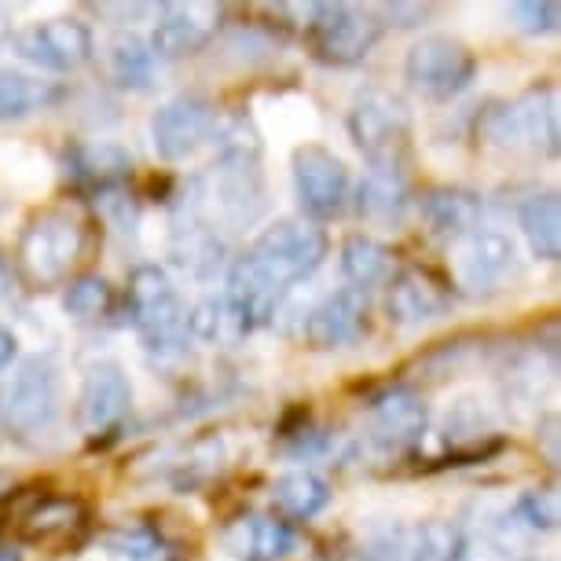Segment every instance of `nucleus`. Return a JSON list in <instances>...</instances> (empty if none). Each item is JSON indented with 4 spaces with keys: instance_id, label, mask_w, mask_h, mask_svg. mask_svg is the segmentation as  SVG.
<instances>
[{
    "instance_id": "1",
    "label": "nucleus",
    "mask_w": 561,
    "mask_h": 561,
    "mask_svg": "<svg viewBox=\"0 0 561 561\" xmlns=\"http://www.w3.org/2000/svg\"><path fill=\"white\" fill-rule=\"evenodd\" d=\"M331 253V239L305 217H283L261 231L236 261L228 264L225 298L247 316L250 331L272 323L287 294L305 283Z\"/></svg>"
},
{
    "instance_id": "2",
    "label": "nucleus",
    "mask_w": 561,
    "mask_h": 561,
    "mask_svg": "<svg viewBox=\"0 0 561 561\" xmlns=\"http://www.w3.org/2000/svg\"><path fill=\"white\" fill-rule=\"evenodd\" d=\"M217 158L203 176L187 184V203L220 236L253 228L268 214V184H264L261 136L247 122H231L217 129Z\"/></svg>"
},
{
    "instance_id": "3",
    "label": "nucleus",
    "mask_w": 561,
    "mask_h": 561,
    "mask_svg": "<svg viewBox=\"0 0 561 561\" xmlns=\"http://www.w3.org/2000/svg\"><path fill=\"white\" fill-rule=\"evenodd\" d=\"M84 253V220L70 206L37 209L19 231L15 275L30 290H51L70 279V268Z\"/></svg>"
},
{
    "instance_id": "4",
    "label": "nucleus",
    "mask_w": 561,
    "mask_h": 561,
    "mask_svg": "<svg viewBox=\"0 0 561 561\" xmlns=\"http://www.w3.org/2000/svg\"><path fill=\"white\" fill-rule=\"evenodd\" d=\"M62 419V367L51 353H37L0 386V433L19 444H41Z\"/></svg>"
},
{
    "instance_id": "5",
    "label": "nucleus",
    "mask_w": 561,
    "mask_h": 561,
    "mask_svg": "<svg viewBox=\"0 0 561 561\" xmlns=\"http://www.w3.org/2000/svg\"><path fill=\"white\" fill-rule=\"evenodd\" d=\"M125 316L144 348L158 359H176L187 345V309L173 279L158 264H136L125 287Z\"/></svg>"
},
{
    "instance_id": "6",
    "label": "nucleus",
    "mask_w": 561,
    "mask_h": 561,
    "mask_svg": "<svg viewBox=\"0 0 561 561\" xmlns=\"http://www.w3.org/2000/svg\"><path fill=\"white\" fill-rule=\"evenodd\" d=\"M481 140L511 154H558V92L554 84H533L511 103H492L478 122Z\"/></svg>"
},
{
    "instance_id": "7",
    "label": "nucleus",
    "mask_w": 561,
    "mask_h": 561,
    "mask_svg": "<svg viewBox=\"0 0 561 561\" xmlns=\"http://www.w3.org/2000/svg\"><path fill=\"white\" fill-rule=\"evenodd\" d=\"M348 140L370 169H404L411 154V111L389 89L364 84L348 107Z\"/></svg>"
},
{
    "instance_id": "8",
    "label": "nucleus",
    "mask_w": 561,
    "mask_h": 561,
    "mask_svg": "<svg viewBox=\"0 0 561 561\" xmlns=\"http://www.w3.org/2000/svg\"><path fill=\"white\" fill-rule=\"evenodd\" d=\"M305 48L323 67H359L382 41V23L370 8L356 4H309L305 8Z\"/></svg>"
},
{
    "instance_id": "9",
    "label": "nucleus",
    "mask_w": 561,
    "mask_h": 561,
    "mask_svg": "<svg viewBox=\"0 0 561 561\" xmlns=\"http://www.w3.org/2000/svg\"><path fill=\"white\" fill-rule=\"evenodd\" d=\"M522 279V257L511 236L492 228H478L466 239L451 242V283L462 298L489 301L511 290Z\"/></svg>"
},
{
    "instance_id": "10",
    "label": "nucleus",
    "mask_w": 561,
    "mask_h": 561,
    "mask_svg": "<svg viewBox=\"0 0 561 561\" xmlns=\"http://www.w3.org/2000/svg\"><path fill=\"white\" fill-rule=\"evenodd\" d=\"M478 78V56L455 37L430 34L415 41L404 56V81L415 96L430 103H451Z\"/></svg>"
},
{
    "instance_id": "11",
    "label": "nucleus",
    "mask_w": 561,
    "mask_h": 561,
    "mask_svg": "<svg viewBox=\"0 0 561 561\" xmlns=\"http://www.w3.org/2000/svg\"><path fill=\"white\" fill-rule=\"evenodd\" d=\"M294 195L305 220L312 225H327L345 214L348 195H353V180H348L345 162L323 144H301L294 151Z\"/></svg>"
},
{
    "instance_id": "12",
    "label": "nucleus",
    "mask_w": 561,
    "mask_h": 561,
    "mask_svg": "<svg viewBox=\"0 0 561 561\" xmlns=\"http://www.w3.org/2000/svg\"><path fill=\"white\" fill-rule=\"evenodd\" d=\"M220 129L217 103L203 92H180L154 111L151 118V144L162 162H184L198 147L209 144Z\"/></svg>"
},
{
    "instance_id": "13",
    "label": "nucleus",
    "mask_w": 561,
    "mask_h": 561,
    "mask_svg": "<svg viewBox=\"0 0 561 561\" xmlns=\"http://www.w3.org/2000/svg\"><path fill=\"white\" fill-rule=\"evenodd\" d=\"M12 48L19 59L37 70L73 73L89 67L92 56H96V37L81 19H45V23L12 34Z\"/></svg>"
},
{
    "instance_id": "14",
    "label": "nucleus",
    "mask_w": 561,
    "mask_h": 561,
    "mask_svg": "<svg viewBox=\"0 0 561 561\" xmlns=\"http://www.w3.org/2000/svg\"><path fill=\"white\" fill-rule=\"evenodd\" d=\"M225 23V8L206 4V0H176V4L158 8V23L147 37L154 59L176 62V59H192L198 51H206L220 34Z\"/></svg>"
},
{
    "instance_id": "15",
    "label": "nucleus",
    "mask_w": 561,
    "mask_h": 561,
    "mask_svg": "<svg viewBox=\"0 0 561 561\" xmlns=\"http://www.w3.org/2000/svg\"><path fill=\"white\" fill-rule=\"evenodd\" d=\"M430 430V404L415 389L389 386L367 400V437L378 451L408 455Z\"/></svg>"
},
{
    "instance_id": "16",
    "label": "nucleus",
    "mask_w": 561,
    "mask_h": 561,
    "mask_svg": "<svg viewBox=\"0 0 561 561\" xmlns=\"http://www.w3.org/2000/svg\"><path fill=\"white\" fill-rule=\"evenodd\" d=\"M133 411V382L129 370L118 359H96L84 367L78 393V426L89 440L114 433Z\"/></svg>"
},
{
    "instance_id": "17",
    "label": "nucleus",
    "mask_w": 561,
    "mask_h": 561,
    "mask_svg": "<svg viewBox=\"0 0 561 561\" xmlns=\"http://www.w3.org/2000/svg\"><path fill=\"white\" fill-rule=\"evenodd\" d=\"M169 264L180 275H187L192 283H214L228 268V239L217 228H209L184 195H180V203L173 209Z\"/></svg>"
},
{
    "instance_id": "18",
    "label": "nucleus",
    "mask_w": 561,
    "mask_h": 561,
    "mask_svg": "<svg viewBox=\"0 0 561 561\" xmlns=\"http://www.w3.org/2000/svg\"><path fill=\"white\" fill-rule=\"evenodd\" d=\"M62 176L73 192L89 198H107L125 192L133 176V154L118 144L92 140V144H70L62 151Z\"/></svg>"
},
{
    "instance_id": "19",
    "label": "nucleus",
    "mask_w": 561,
    "mask_h": 561,
    "mask_svg": "<svg viewBox=\"0 0 561 561\" xmlns=\"http://www.w3.org/2000/svg\"><path fill=\"white\" fill-rule=\"evenodd\" d=\"M298 547L294 525L275 514H242L220 528V550L231 561H283Z\"/></svg>"
},
{
    "instance_id": "20",
    "label": "nucleus",
    "mask_w": 561,
    "mask_h": 561,
    "mask_svg": "<svg viewBox=\"0 0 561 561\" xmlns=\"http://www.w3.org/2000/svg\"><path fill=\"white\" fill-rule=\"evenodd\" d=\"M451 312V290L426 268H400L389 275L386 316L397 327H422Z\"/></svg>"
},
{
    "instance_id": "21",
    "label": "nucleus",
    "mask_w": 561,
    "mask_h": 561,
    "mask_svg": "<svg viewBox=\"0 0 561 561\" xmlns=\"http://www.w3.org/2000/svg\"><path fill=\"white\" fill-rule=\"evenodd\" d=\"M367 331V294L342 287L316 305L305 320V342L312 348H345Z\"/></svg>"
},
{
    "instance_id": "22",
    "label": "nucleus",
    "mask_w": 561,
    "mask_h": 561,
    "mask_svg": "<svg viewBox=\"0 0 561 561\" xmlns=\"http://www.w3.org/2000/svg\"><path fill=\"white\" fill-rule=\"evenodd\" d=\"M419 217L430 236H437L444 242H459L470 236V231L481 228L484 203L470 187L440 184V187H430V192L419 198Z\"/></svg>"
},
{
    "instance_id": "23",
    "label": "nucleus",
    "mask_w": 561,
    "mask_h": 561,
    "mask_svg": "<svg viewBox=\"0 0 561 561\" xmlns=\"http://www.w3.org/2000/svg\"><path fill=\"white\" fill-rule=\"evenodd\" d=\"M228 448L225 437L209 433V437H195L192 444H180L162 455V466H154V478L165 481L173 492H195L198 484L214 481L225 470Z\"/></svg>"
},
{
    "instance_id": "24",
    "label": "nucleus",
    "mask_w": 561,
    "mask_h": 561,
    "mask_svg": "<svg viewBox=\"0 0 561 561\" xmlns=\"http://www.w3.org/2000/svg\"><path fill=\"white\" fill-rule=\"evenodd\" d=\"M84 503L78 495H41V500L23 511L19 517V539L23 543H56V539H67L70 533H78L84 525Z\"/></svg>"
},
{
    "instance_id": "25",
    "label": "nucleus",
    "mask_w": 561,
    "mask_h": 561,
    "mask_svg": "<svg viewBox=\"0 0 561 561\" xmlns=\"http://www.w3.org/2000/svg\"><path fill=\"white\" fill-rule=\"evenodd\" d=\"M411 192L404 169H370L356 187V214L370 225H400L408 214Z\"/></svg>"
},
{
    "instance_id": "26",
    "label": "nucleus",
    "mask_w": 561,
    "mask_h": 561,
    "mask_svg": "<svg viewBox=\"0 0 561 561\" xmlns=\"http://www.w3.org/2000/svg\"><path fill=\"white\" fill-rule=\"evenodd\" d=\"M253 331L236 305L225 298V290L214 298H203L187 312V337L198 345H214V348H236L247 342Z\"/></svg>"
},
{
    "instance_id": "27",
    "label": "nucleus",
    "mask_w": 561,
    "mask_h": 561,
    "mask_svg": "<svg viewBox=\"0 0 561 561\" xmlns=\"http://www.w3.org/2000/svg\"><path fill=\"white\" fill-rule=\"evenodd\" d=\"M154 73L158 59L147 37H140L136 30H122L107 41V78L111 84H118L125 92H147L154 89Z\"/></svg>"
},
{
    "instance_id": "28",
    "label": "nucleus",
    "mask_w": 561,
    "mask_h": 561,
    "mask_svg": "<svg viewBox=\"0 0 561 561\" xmlns=\"http://www.w3.org/2000/svg\"><path fill=\"white\" fill-rule=\"evenodd\" d=\"M400 554L404 561H466L470 539L455 522H419L400 525Z\"/></svg>"
},
{
    "instance_id": "29",
    "label": "nucleus",
    "mask_w": 561,
    "mask_h": 561,
    "mask_svg": "<svg viewBox=\"0 0 561 561\" xmlns=\"http://www.w3.org/2000/svg\"><path fill=\"white\" fill-rule=\"evenodd\" d=\"M517 225L536 261L554 264L561 257V203L558 192H536L517 206Z\"/></svg>"
},
{
    "instance_id": "30",
    "label": "nucleus",
    "mask_w": 561,
    "mask_h": 561,
    "mask_svg": "<svg viewBox=\"0 0 561 561\" xmlns=\"http://www.w3.org/2000/svg\"><path fill=\"white\" fill-rule=\"evenodd\" d=\"M62 89L56 81H41L34 73L0 67V122H23L30 114L56 107Z\"/></svg>"
},
{
    "instance_id": "31",
    "label": "nucleus",
    "mask_w": 561,
    "mask_h": 561,
    "mask_svg": "<svg viewBox=\"0 0 561 561\" xmlns=\"http://www.w3.org/2000/svg\"><path fill=\"white\" fill-rule=\"evenodd\" d=\"M331 484L312 470H290L272 484V503L294 522H312L316 514H323L331 506Z\"/></svg>"
},
{
    "instance_id": "32",
    "label": "nucleus",
    "mask_w": 561,
    "mask_h": 561,
    "mask_svg": "<svg viewBox=\"0 0 561 561\" xmlns=\"http://www.w3.org/2000/svg\"><path fill=\"white\" fill-rule=\"evenodd\" d=\"M107 561H180L176 543L151 525H118L103 536Z\"/></svg>"
},
{
    "instance_id": "33",
    "label": "nucleus",
    "mask_w": 561,
    "mask_h": 561,
    "mask_svg": "<svg viewBox=\"0 0 561 561\" xmlns=\"http://www.w3.org/2000/svg\"><path fill=\"white\" fill-rule=\"evenodd\" d=\"M393 272V253L370 236H348L342 242V275L345 283L359 294H367L370 287L389 279Z\"/></svg>"
},
{
    "instance_id": "34",
    "label": "nucleus",
    "mask_w": 561,
    "mask_h": 561,
    "mask_svg": "<svg viewBox=\"0 0 561 561\" xmlns=\"http://www.w3.org/2000/svg\"><path fill=\"white\" fill-rule=\"evenodd\" d=\"M114 309V290L103 275H78L62 294V312L78 323H100Z\"/></svg>"
},
{
    "instance_id": "35",
    "label": "nucleus",
    "mask_w": 561,
    "mask_h": 561,
    "mask_svg": "<svg viewBox=\"0 0 561 561\" xmlns=\"http://www.w3.org/2000/svg\"><path fill=\"white\" fill-rule=\"evenodd\" d=\"M514 517H517V525L533 528V533H554L558 517H561L558 489H554V484H547V489H528L522 500H517Z\"/></svg>"
},
{
    "instance_id": "36",
    "label": "nucleus",
    "mask_w": 561,
    "mask_h": 561,
    "mask_svg": "<svg viewBox=\"0 0 561 561\" xmlns=\"http://www.w3.org/2000/svg\"><path fill=\"white\" fill-rule=\"evenodd\" d=\"M511 19L522 34L543 37V34H554L558 30L561 8L554 4V0H517V4H511Z\"/></svg>"
},
{
    "instance_id": "37",
    "label": "nucleus",
    "mask_w": 561,
    "mask_h": 561,
    "mask_svg": "<svg viewBox=\"0 0 561 561\" xmlns=\"http://www.w3.org/2000/svg\"><path fill=\"white\" fill-rule=\"evenodd\" d=\"M359 561H404V554H400V525H389L382 533L370 536Z\"/></svg>"
},
{
    "instance_id": "38",
    "label": "nucleus",
    "mask_w": 561,
    "mask_h": 561,
    "mask_svg": "<svg viewBox=\"0 0 561 561\" xmlns=\"http://www.w3.org/2000/svg\"><path fill=\"white\" fill-rule=\"evenodd\" d=\"M430 12L433 8H426V4H382L375 15H378V23H382V30L386 26L411 30V26H419L422 19H430Z\"/></svg>"
},
{
    "instance_id": "39",
    "label": "nucleus",
    "mask_w": 561,
    "mask_h": 561,
    "mask_svg": "<svg viewBox=\"0 0 561 561\" xmlns=\"http://www.w3.org/2000/svg\"><path fill=\"white\" fill-rule=\"evenodd\" d=\"M536 440H543V448H547V462H550V466H558V415H543V419H539V433H536Z\"/></svg>"
},
{
    "instance_id": "40",
    "label": "nucleus",
    "mask_w": 561,
    "mask_h": 561,
    "mask_svg": "<svg viewBox=\"0 0 561 561\" xmlns=\"http://www.w3.org/2000/svg\"><path fill=\"white\" fill-rule=\"evenodd\" d=\"M15 287H19V275L12 268V261L0 253V309H4V305L15 298Z\"/></svg>"
},
{
    "instance_id": "41",
    "label": "nucleus",
    "mask_w": 561,
    "mask_h": 561,
    "mask_svg": "<svg viewBox=\"0 0 561 561\" xmlns=\"http://www.w3.org/2000/svg\"><path fill=\"white\" fill-rule=\"evenodd\" d=\"M15 359H19V337L8 327H0V370H8Z\"/></svg>"
},
{
    "instance_id": "42",
    "label": "nucleus",
    "mask_w": 561,
    "mask_h": 561,
    "mask_svg": "<svg viewBox=\"0 0 561 561\" xmlns=\"http://www.w3.org/2000/svg\"><path fill=\"white\" fill-rule=\"evenodd\" d=\"M144 12H151L147 4H100V15H122V19H136V15H144Z\"/></svg>"
},
{
    "instance_id": "43",
    "label": "nucleus",
    "mask_w": 561,
    "mask_h": 561,
    "mask_svg": "<svg viewBox=\"0 0 561 561\" xmlns=\"http://www.w3.org/2000/svg\"><path fill=\"white\" fill-rule=\"evenodd\" d=\"M12 45V15L0 8V48H8Z\"/></svg>"
},
{
    "instance_id": "44",
    "label": "nucleus",
    "mask_w": 561,
    "mask_h": 561,
    "mask_svg": "<svg viewBox=\"0 0 561 561\" xmlns=\"http://www.w3.org/2000/svg\"><path fill=\"white\" fill-rule=\"evenodd\" d=\"M0 561H23V547H15V543H0Z\"/></svg>"
},
{
    "instance_id": "45",
    "label": "nucleus",
    "mask_w": 561,
    "mask_h": 561,
    "mask_svg": "<svg viewBox=\"0 0 561 561\" xmlns=\"http://www.w3.org/2000/svg\"><path fill=\"white\" fill-rule=\"evenodd\" d=\"M4 209H8V198H4V192H0V217H4Z\"/></svg>"
}]
</instances>
